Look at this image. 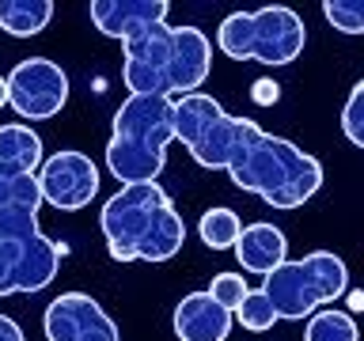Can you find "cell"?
<instances>
[{
  "label": "cell",
  "mask_w": 364,
  "mask_h": 341,
  "mask_svg": "<svg viewBox=\"0 0 364 341\" xmlns=\"http://www.w3.org/2000/svg\"><path fill=\"white\" fill-rule=\"evenodd\" d=\"M38 190H42V205L76 212L91 205V197L99 193V167L91 163V156L76 152V148L53 152L38 167Z\"/></svg>",
  "instance_id": "obj_10"
},
{
  "label": "cell",
  "mask_w": 364,
  "mask_h": 341,
  "mask_svg": "<svg viewBox=\"0 0 364 341\" xmlns=\"http://www.w3.org/2000/svg\"><path fill=\"white\" fill-rule=\"evenodd\" d=\"M46 341H122L114 318L87 292H61L42 315Z\"/></svg>",
  "instance_id": "obj_11"
},
{
  "label": "cell",
  "mask_w": 364,
  "mask_h": 341,
  "mask_svg": "<svg viewBox=\"0 0 364 341\" xmlns=\"http://www.w3.org/2000/svg\"><path fill=\"white\" fill-rule=\"evenodd\" d=\"M171 34H175L171 23H152L122 42V80L129 95L171 99Z\"/></svg>",
  "instance_id": "obj_9"
},
{
  "label": "cell",
  "mask_w": 364,
  "mask_h": 341,
  "mask_svg": "<svg viewBox=\"0 0 364 341\" xmlns=\"http://www.w3.org/2000/svg\"><path fill=\"white\" fill-rule=\"evenodd\" d=\"M99 227L114 261H167L186 243V224L159 182L122 186L102 205Z\"/></svg>",
  "instance_id": "obj_1"
},
{
  "label": "cell",
  "mask_w": 364,
  "mask_h": 341,
  "mask_svg": "<svg viewBox=\"0 0 364 341\" xmlns=\"http://www.w3.org/2000/svg\"><path fill=\"white\" fill-rule=\"evenodd\" d=\"M53 19V0H0V31L11 38L42 34Z\"/></svg>",
  "instance_id": "obj_17"
},
{
  "label": "cell",
  "mask_w": 364,
  "mask_h": 341,
  "mask_svg": "<svg viewBox=\"0 0 364 341\" xmlns=\"http://www.w3.org/2000/svg\"><path fill=\"white\" fill-rule=\"evenodd\" d=\"M250 118L228 114L213 95H178L171 99V129L175 141H182V148L193 156L198 167L209 170H224L228 159L235 156V148L243 144V136L250 133Z\"/></svg>",
  "instance_id": "obj_6"
},
{
  "label": "cell",
  "mask_w": 364,
  "mask_h": 341,
  "mask_svg": "<svg viewBox=\"0 0 364 341\" xmlns=\"http://www.w3.org/2000/svg\"><path fill=\"white\" fill-rule=\"evenodd\" d=\"M349 288V266L334 250H311L304 258H284L262 277V296L281 318H311L318 307L334 303Z\"/></svg>",
  "instance_id": "obj_5"
},
{
  "label": "cell",
  "mask_w": 364,
  "mask_h": 341,
  "mask_svg": "<svg viewBox=\"0 0 364 341\" xmlns=\"http://www.w3.org/2000/svg\"><path fill=\"white\" fill-rule=\"evenodd\" d=\"M0 341H27V337H23V330L16 326V318L0 315Z\"/></svg>",
  "instance_id": "obj_26"
},
{
  "label": "cell",
  "mask_w": 364,
  "mask_h": 341,
  "mask_svg": "<svg viewBox=\"0 0 364 341\" xmlns=\"http://www.w3.org/2000/svg\"><path fill=\"white\" fill-rule=\"evenodd\" d=\"M42 209L38 175H16L0 167V212H34Z\"/></svg>",
  "instance_id": "obj_18"
},
{
  "label": "cell",
  "mask_w": 364,
  "mask_h": 341,
  "mask_svg": "<svg viewBox=\"0 0 364 341\" xmlns=\"http://www.w3.org/2000/svg\"><path fill=\"white\" fill-rule=\"evenodd\" d=\"M232 311H224L209 292H190L175 307V337L178 341H228Z\"/></svg>",
  "instance_id": "obj_14"
},
{
  "label": "cell",
  "mask_w": 364,
  "mask_h": 341,
  "mask_svg": "<svg viewBox=\"0 0 364 341\" xmlns=\"http://www.w3.org/2000/svg\"><path fill=\"white\" fill-rule=\"evenodd\" d=\"M42 136L23 121L0 125V167L16 175H38L42 167Z\"/></svg>",
  "instance_id": "obj_16"
},
{
  "label": "cell",
  "mask_w": 364,
  "mask_h": 341,
  "mask_svg": "<svg viewBox=\"0 0 364 341\" xmlns=\"http://www.w3.org/2000/svg\"><path fill=\"white\" fill-rule=\"evenodd\" d=\"M323 16L341 34H364V0H326Z\"/></svg>",
  "instance_id": "obj_22"
},
{
  "label": "cell",
  "mask_w": 364,
  "mask_h": 341,
  "mask_svg": "<svg viewBox=\"0 0 364 341\" xmlns=\"http://www.w3.org/2000/svg\"><path fill=\"white\" fill-rule=\"evenodd\" d=\"M307 27L292 8L269 4L258 11H232L216 27V45L232 61H258L269 68H284L304 53Z\"/></svg>",
  "instance_id": "obj_4"
},
{
  "label": "cell",
  "mask_w": 364,
  "mask_h": 341,
  "mask_svg": "<svg viewBox=\"0 0 364 341\" xmlns=\"http://www.w3.org/2000/svg\"><path fill=\"white\" fill-rule=\"evenodd\" d=\"M4 80H8V107L27 121L53 118L68 102V76L50 57H27Z\"/></svg>",
  "instance_id": "obj_8"
},
{
  "label": "cell",
  "mask_w": 364,
  "mask_h": 341,
  "mask_svg": "<svg viewBox=\"0 0 364 341\" xmlns=\"http://www.w3.org/2000/svg\"><path fill=\"white\" fill-rule=\"evenodd\" d=\"M341 133H346L349 144L364 148V80L349 91L346 107H341Z\"/></svg>",
  "instance_id": "obj_23"
},
{
  "label": "cell",
  "mask_w": 364,
  "mask_h": 341,
  "mask_svg": "<svg viewBox=\"0 0 364 341\" xmlns=\"http://www.w3.org/2000/svg\"><path fill=\"white\" fill-rule=\"evenodd\" d=\"M304 341H360V330L353 323V315L334 311V307H323L307 318Z\"/></svg>",
  "instance_id": "obj_20"
},
{
  "label": "cell",
  "mask_w": 364,
  "mask_h": 341,
  "mask_svg": "<svg viewBox=\"0 0 364 341\" xmlns=\"http://www.w3.org/2000/svg\"><path fill=\"white\" fill-rule=\"evenodd\" d=\"M250 99L258 102V107H273V102L281 99V84L273 76H262V80H255L250 84Z\"/></svg>",
  "instance_id": "obj_25"
},
{
  "label": "cell",
  "mask_w": 364,
  "mask_h": 341,
  "mask_svg": "<svg viewBox=\"0 0 364 341\" xmlns=\"http://www.w3.org/2000/svg\"><path fill=\"white\" fill-rule=\"evenodd\" d=\"M175 141L171 129V99L159 95H129L114 110L110 141H107V170L122 186L156 182L167 167V148Z\"/></svg>",
  "instance_id": "obj_3"
},
{
  "label": "cell",
  "mask_w": 364,
  "mask_h": 341,
  "mask_svg": "<svg viewBox=\"0 0 364 341\" xmlns=\"http://www.w3.org/2000/svg\"><path fill=\"white\" fill-rule=\"evenodd\" d=\"M224 170L243 193H255L273 209H300L323 190V163L284 136L266 133L258 121Z\"/></svg>",
  "instance_id": "obj_2"
},
{
  "label": "cell",
  "mask_w": 364,
  "mask_h": 341,
  "mask_svg": "<svg viewBox=\"0 0 364 341\" xmlns=\"http://www.w3.org/2000/svg\"><path fill=\"white\" fill-rule=\"evenodd\" d=\"M4 107H8V80L0 76V110H4Z\"/></svg>",
  "instance_id": "obj_27"
},
{
  "label": "cell",
  "mask_w": 364,
  "mask_h": 341,
  "mask_svg": "<svg viewBox=\"0 0 364 341\" xmlns=\"http://www.w3.org/2000/svg\"><path fill=\"white\" fill-rule=\"evenodd\" d=\"M87 11L99 34L125 42L129 34L152 27V23H167L171 4L167 0H91Z\"/></svg>",
  "instance_id": "obj_13"
},
{
  "label": "cell",
  "mask_w": 364,
  "mask_h": 341,
  "mask_svg": "<svg viewBox=\"0 0 364 341\" xmlns=\"http://www.w3.org/2000/svg\"><path fill=\"white\" fill-rule=\"evenodd\" d=\"M232 250H235L239 266L247 273H262V277H266V273H273L284 258H289V239H284V232L277 224L258 220V224H247L243 232H239Z\"/></svg>",
  "instance_id": "obj_15"
},
{
  "label": "cell",
  "mask_w": 364,
  "mask_h": 341,
  "mask_svg": "<svg viewBox=\"0 0 364 341\" xmlns=\"http://www.w3.org/2000/svg\"><path fill=\"white\" fill-rule=\"evenodd\" d=\"M61 269V247L38 232L34 212H0V296L42 292Z\"/></svg>",
  "instance_id": "obj_7"
},
{
  "label": "cell",
  "mask_w": 364,
  "mask_h": 341,
  "mask_svg": "<svg viewBox=\"0 0 364 341\" xmlns=\"http://www.w3.org/2000/svg\"><path fill=\"white\" fill-rule=\"evenodd\" d=\"M239 232H243L239 216H235L232 209H224V205H216V209L201 212V220H198V235H201V243L209 247V250H232L235 239H239Z\"/></svg>",
  "instance_id": "obj_19"
},
{
  "label": "cell",
  "mask_w": 364,
  "mask_h": 341,
  "mask_svg": "<svg viewBox=\"0 0 364 341\" xmlns=\"http://www.w3.org/2000/svg\"><path fill=\"white\" fill-rule=\"evenodd\" d=\"M213 72V42L198 27H175L171 34V99L193 95Z\"/></svg>",
  "instance_id": "obj_12"
},
{
  "label": "cell",
  "mask_w": 364,
  "mask_h": 341,
  "mask_svg": "<svg viewBox=\"0 0 364 341\" xmlns=\"http://www.w3.org/2000/svg\"><path fill=\"white\" fill-rule=\"evenodd\" d=\"M243 323V330H255V334H262V330H269L273 323H277V311H273V303L262 296V288H250L247 292V300L235 307V315Z\"/></svg>",
  "instance_id": "obj_21"
},
{
  "label": "cell",
  "mask_w": 364,
  "mask_h": 341,
  "mask_svg": "<svg viewBox=\"0 0 364 341\" xmlns=\"http://www.w3.org/2000/svg\"><path fill=\"white\" fill-rule=\"evenodd\" d=\"M205 292H209L213 300L224 307V311H232V315H235V307L247 300V292H250V288H247V281L239 277V273H216L213 284H209Z\"/></svg>",
  "instance_id": "obj_24"
},
{
  "label": "cell",
  "mask_w": 364,
  "mask_h": 341,
  "mask_svg": "<svg viewBox=\"0 0 364 341\" xmlns=\"http://www.w3.org/2000/svg\"><path fill=\"white\" fill-rule=\"evenodd\" d=\"M353 307H357V311H364V292H357V296H353Z\"/></svg>",
  "instance_id": "obj_28"
}]
</instances>
